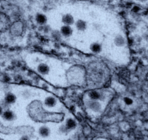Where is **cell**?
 <instances>
[{
    "label": "cell",
    "mask_w": 148,
    "mask_h": 140,
    "mask_svg": "<svg viewBox=\"0 0 148 140\" xmlns=\"http://www.w3.org/2000/svg\"><path fill=\"white\" fill-rule=\"evenodd\" d=\"M3 116L6 119L11 120V119H12V118L13 117V115L12 112H11V111H6L5 112V113H4Z\"/></svg>",
    "instance_id": "cell-15"
},
{
    "label": "cell",
    "mask_w": 148,
    "mask_h": 140,
    "mask_svg": "<svg viewBox=\"0 0 148 140\" xmlns=\"http://www.w3.org/2000/svg\"><path fill=\"white\" fill-rule=\"evenodd\" d=\"M60 32L63 36L65 37H69L72 35L73 31V29L71 28V26L64 25L61 28Z\"/></svg>",
    "instance_id": "cell-4"
},
{
    "label": "cell",
    "mask_w": 148,
    "mask_h": 140,
    "mask_svg": "<svg viewBox=\"0 0 148 140\" xmlns=\"http://www.w3.org/2000/svg\"><path fill=\"white\" fill-rule=\"evenodd\" d=\"M75 25L77 30L81 31V32H83V31H85L87 28L86 22L83 20H81V19L76 21Z\"/></svg>",
    "instance_id": "cell-7"
},
{
    "label": "cell",
    "mask_w": 148,
    "mask_h": 140,
    "mask_svg": "<svg viewBox=\"0 0 148 140\" xmlns=\"http://www.w3.org/2000/svg\"><path fill=\"white\" fill-rule=\"evenodd\" d=\"M76 126V123L75 122V120H73L72 119H69L67 120L66 121V128L68 129H74L75 128Z\"/></svg>",
    "instance_id": "cell-12"
},
{
    "label": "cell",
    "mask_w": 148,
    "mask_h": 140,
    "mask_svg": "<svg viewBox=\"0 0 148 140\" xmlns=\"http://www.w3.org/2000/svg\"><path fill=\"white\" fill-rule=\"evenodd\" d=\"M1 111H2V109L1 108V107H0V114L1 113Z\"/></svg>",
    "instance_id": "cell-19"
},
{
    "label": "cell",
    "mask_w": 148,
    "mask_h": 140,
    "mask_svg": "<svg viewBox=\"0 0 148 140\" xmlns=\"http://www.w3.org/2000/svg\"><path fill=\"white\" fill-rule=\"evenodd\" d=\"M6 100L8 103H13L15 100V97L13 94H8L7 96L6 97Z\"/></svg>",
    "instance_id": "cell-16"
},
{
    "label": "cell",
    "mask_w": 148,
    "mask_h": 140,
    "mask_svg": "<svg viewBox=\"0 0 148 140\" xmlns=\"http://www.w3.org/2000/svg\"><path fill=\"white\" fill-rule=\"evenodd\" d=\"M62 22L66 25L71 26L75 23V18L71 14H66L62 18Z\"/></svg>",
    "instance_id": "cell-5"
},
{
    "label": "cell",
    "mask_w": 148,
    "mask_h": 140,
    "mask_svg": "<svg viewBox=\"0 0 148 140\" xmlns=\"http://www.w3.org/2000/svg\"><path fill=\"white\" fill-rule=\"evenodd\" d=\"M36 21L40 25H44L47 21V18L43 14L38 13L36 16Z\"/></svg>",
    "instance_id": "cell-9"
},
{
    "label": "cell",
    "mask_w": 148,
    "mask_h": 140,
    "mask_svg": "<svg viewBox=\"0 0 148 140\" xmlns=\"http://www.w3.org/2000/svg\"><path fill=\"white\" fill-rule=\"evenodd\" d=\"M11 20L8 15L0 11V32L9 30L11 26Z\"/></svg>",
    "instance_id": "cell-2"
},
{
    "label": "cell",
    "mask_w": 148,
    "mask_h": 140,
    "mask_svg": "<svg viewBox=\"0 0 148 140\" xmlns=\"http://www.w3.org/2000/svg\"><path fill=\"white\" fill-rule=\"evenodd\" d=\"M56 99L53 97H48L45 100V104L48 107H53L56 104Z\"/></svg>",
    "instance_id": "cell-11"
},
{
    "label": "cell",
    "mask_w": 148,
    "mask_h": 140,
    "mask_svg": "<svg viewBox=\"0 0 148 140\" xmlns=\"http://www.w3.org/2000/svg\"><path fill=\"white\" fill-rule=\"evenodd\" d=\"M138 1L141 3H146L147 0H138Z\"/></svg>",
    "instance_id": "cell-18"
},
{
    "label": "cell",
    "mask_w": 148,
    "mask_h": 140,
    "mask_svg": "<svg viewBox=\"0 0 148 140\" xmlns=\"http://www.w3.org/2000/svg\"><path fill=\"white\" fill-rule=\"evenodd\" d=\"M40 133L42 136V137H48L49 134V130L48 128L46 127H42L40 130Z\"/></svg>",
    "instance_id": "cell-14"
},
{
    "label": "cell",
    "mask_w": 148,
    "mask_h": 140,
    "mask_svg": "<svg viewBox=\"0 0 148 140\" xmlns=\"http://www.w3.org/2000/svg\"><path fill=\"white\" fill-rule=\"evenodd\" d=\"M10 33L13 36H21L24 31V24L21 21H16L11 24L10 27Z\"/></svg>",
    "instance_id": "cell-1"
},
{
    "label": "cell",
    "mask_w": 148,
    "mask_h": 140,
    "mask_svg": "<svg viewBox=\"0 0 148 140\" xmlns=\"http://www.w3.org/2000/svg\"><path fill=\"white\" fill-rule=\"evenodd\" d=\"M114 44L119 47H121L125 45L126 44V39L122 35H117L116 37L114 38Z\"/></svg>",
    "instance_id": "cell-6"
},
{
    "label": "cell",
    "mask_w": 148,
    "mask_h": 140,
    "mask_svg": "<svg viewBox=\"0 0 148 140\" xmlns=\"http://www.w3.org/2000/svg\"><path fill=\"white\" fill-rule=\"evenodd\" d=\"M90 49L92 52L98 53H99L101 51V49H102V47H101V44H99V43H93L91 45H90Z\"/></svg>",
    "instance_id": "cell-10"
},
{
    "label": "cell",
    "mask_w": 148,
    "mask_h": 140,
    "mask_svg": "<svg viewBox=\"0 0 148 140\" xmlns=\"http://www.w3.org/2000/svg\"><path fill=\"white\" fill-rule=\"evenodd\" d=\"M88 96L89 98L91 99H94V100H101L103 99V94H101L100 92L96 91H92L89 92Z\"/></svg>",
    "instance_id": "cell-8"
},
{
    "label": "cell",
    "mask_w": 148,
    "mask_h": 140,
    "mask_svg": "<svg viewBox=\"0 0 148 140\" xmlns=\"http://www.w3.org/2000/svg\"><path fill=\"white\" fill-rule=\"evenodd\" d=\"M86 106L87 107L91 110V111L94 112H99L101 110V105L98 102V100H94V99H91L87 101L86 103Z\"/></svg>",
    "instance_id": "cell-3"
},
{
    "label": "cell",
    "mask_w": 148,
    "mask_h": 140,
    "mask_svg": "<svg viewBox=\"0 0 148 140\" xmlns=\"http://www.w3.org/2000/svg\"><path fill=\"white\" fill-rule=\"evenodd\" d=\"M124 102H125L127 104L130 105V104H131L132 103V100L130 98H126L125 99H124Z\"/></svg>",
    "instance_id": "cell-17"
},
{
    "label": "cell",
    "mask_w": 148,
    "mask_h": 140,
    "mask_svg": "<svg viewBox=\"0 0 148 140\" xmlns=\"http://www.w3.org/2000/svg\"><path fill=\"white\" fill-rule=\"evenodd\" d=\"M38 70L41 73H43V74H46L49 72V67H48V65H46L45 64H41L38 67Z\"/></svg>",
    "instance_id": "cell-13"
}]
</instances>
